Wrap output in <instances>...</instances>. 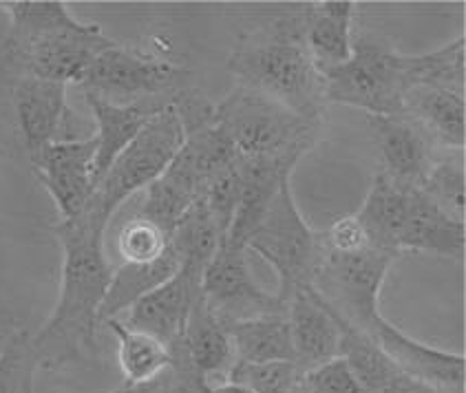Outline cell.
Segmentation results:
<instances>
[{"mask_svg": "<svg viewBox=\"0 0 466 393\" xmlns=\"http://www.w3.org/2000/svg\"><path fill=\"white\" fill-rule=\"evenodd\" d=\"M464 224L453 221L424 196L413 190L405 230L400 237V252H429L438 257L464 258Z\"/></svg>", "mask_w": 466, "mask_h": 393, "instance_id": "cell-22", "label": "cell"}, {"mask_svg": "<svg viewBox=\"0 0 466 393\" xmlns=\"http://www.w3.org/2000/svg\"><path fill=\"white\" fill-rule=\"evenodd\" d=\"M420 190L444 215L464 224V153L438 157Z\"/></svg>", "mask_w": 466, "mask_h": 393, "instance_id": "cell-28", "label": "cell"}, {"mask_svg": "<svg viewBox=\"0 0 466 393\" xmlns=\"http://www.w3.org/2000/svg\"><path fill=\"white\" fill-rule=\"evenodd\" d=\"M224 241V232L217 226L215 217L206 208L201 199H197L193 208L184 215L177 227L170 235V247L179 257V267L204 274L206 266L219 250Z\"/></svg>", "mask_w": 466, "mask_h": 393, "instance_id": "cell-26", "label": "cell"}, {"mask_svg": "<svg viewBox=\"0 0 466 393\" xmlns=\"http://www.w3.org/2000/svg\"><path fill=\"white\" fill-rule=\"evenodd\" d=\"M433 55H402L371 34L354 38L345 65L320 71L328 105H345L374 116H405V96L431 74Z\"/></svg>", "mask_w": 466, "mask_h": 393, "instance_id": "cell-4", "label": "cell"}, {"mask_svg": "<svg viewBox=\"0 0 466 393\" xmlns=\"http://www.w3.org/2000/svg\"><path fill=\"white\" fill-rule=\"evenodd\" d=\"M288 320L292 329L297 367L305 371L339 358L340 328L334 312L319 298L312 287L305 286L288 301Z\"/></svg>", "mask_w": 466, "mask_h": 393, "instance_id": "cell-19", "label": "cell"}, {"mask_svg": "<svg viewBox=\"0 0 466 393\" xmlns=\"http://www.w3.org/2000/svg\"><path fill=\"white\" fill-rule=\"evenodd\" d=\"M170 235L144 217H131L117 235L122 263H151L168 250Z\"/></svg>", "mask_w": 466, "mask_h": 393, "instance_id": "cell-30", "label": "cell"}, {"mask_svg": "<svg viewBox=\"0 0 466 393\" xmlns=\"http://www.w3.org/2000/svg\"><path fill=\"white\" fill-rule=\"evenodd\" d=\"M336 317V314H334ZM339 318V317H336ZM340 328V358L350 365L354 376L365 387L367 393H378L385 389L390 382L400 374L396 365L391 363L390 356L376 345L371 336L360 329L351 328L343 318H339Z\"/></svg>", "mask_w": 466, "mask_h": 393, "instance_id": "cell-27", "label": "cell"}, {"mask_svg": "<svg viewBox=\"0 0 466 393\" xmlns=\"http://www.w3.org/2000/svg\"><path fill=\"white\" fill-rule=\"evenodd\" d=\"M413 190L416 188L393 182L378 170L365 204L356 212L370 247L391 252L396 257L400 255V237L407 224Z\"/></svg>", "mask_w": 466, "mask_h": 393, "instance_id": "cell-20", "label": "cell"}, {"mask_svg": "<svg viewBox=\"0 0 466 393\" xmlns=\"http://www.w3.org/2000/svg\"><path fill=\"white\" fill-rule=\"evenodd\" d=\"M354 3H314L303 9L305 45L319 71L345 65L354 54Z\"/></svg>", "mask_w": 466, "mask_h": 393, "instance_id": "cell-21", "label": "cell"}, {"mask_svg": "<svg viewBox=\"0 0 466 393\" xmlns=\"http://www.w3.org/2000/svg\"><path fill=\"white\" fill-rule=\"evenodd\" d=\"M297 363H235L228 382H239L252 393H294L301 382Z\"/></svg>", "mask_w": 466, "mask_h": 393, "instance_id": "cell-31", "label": "cell"}, {"mask_svg": "<svg viewBox=\"0 0 466 393\" xmlns=\"http://www.w3.org/2000/svg\"><path fill=\"white\" fill-rule=\"evenodd\" d=\"M378 393H444V391H440V389H436V387L427 385V382L411 378V376L402 374V371H400V374H398L396 378H393L390 385L385 387V389L378 391Z\"/></svg>", "mask_w": 466, "mask_h": 393, "instance_id": "cell-35", "label": "cell"}, {"mask_svg": "<svg viewBox=\"0 0 466 393\" xmlns=\"http://www.w3.org/2000/svg\"><path fill=\"white\" fill-rule=\"evenodd\" d=\"M0 9L12 20L5 58L20 77L80 85L97 55L116 45L65 3H0Z\"/></svg>", "mask_w": 466, "mask_h": 393, "instance_id": "cell-3", "label": "cell"}, {"mask_svg": "<svg viewBox=\"0 0 466 393\" xmlns=\"http://www.w3.org/2000/svg\"><path fill=\"white\" fill-rule=\"evenodd\" d=\"M228 69L237 85L263 93L297 116L323 122V74L305 45L303 12L248 31L232 49Z\"/></svg>", "mask_w": 466, "mask_h": 393, "instance_id": "cell-2", "label": "cell"}, {"mask_svg": "<svg viewBox=\"0 0 466 393\" xmlns=\"http://www.w3.org/2000/svg\"><path fill=\"white\" fill-rule=\"evenodd\" d=\"M371 338L402 374L427 382L444 393H464V356L436 349L398 329L385 317L378 318Z\"/></svg>", "mask_w": 466, "mask_h": 393, "instance_id": "cell-14", "label": "cell"}, {"mask_svg": "<svg viewBox=\"0 0 466 393\" xmlns=\"http://www.w3.org/2000/svg\"><path fill=\"white\" fill-rule=\"evenodd\" d=\"M96 137L65 139L31 157L35 175L54 199L60 219H77L96 193Z\"/></svg>", "mask_w": 466, "mask_h": 393, "instance_id": "cell-11", "label": "cell"}, {"mask_svg": "<svg viewBox=\"0 0 466 393\" xmlns=\"http://www.w3.org/2000/svg\"><path fill=\"white\" fill-rule=\"evenodd\" d=\"M201 297L224 325L288 314V303L255 281L248 247L230 241H221L217 255L201 274Z\"/></svg>", "mask_w": 466, "mask_h": 393, "instance_id": "cell-9", "label": "cell"}, {"mask_svg": "<svg viewBox=\"0 0 466 393\" xmlns=\"http://www.w3.org/2000/svg\"><path fill=\"white\" fill-rule=\"evenodd\" d=\"M181 146H184V126L177 111L168 105L117 155L113 166L97 184L86 212L108 226L124 201L131 199L139 190H147L162 177L166 168L177 157Z\"/></svg>", "mask_w": 466, "mask_h": 393, "instance_id": "cell-6", "label": "cell"}, {"mask_svg": "<svg viewBox=\"0 0 466 393\" xmlns=\"http://www.w3.org/2000/svg\"><path fill=\"white\" fill-rule=\"evenodd\" d=\"M215 120L239 157L297 164L319 142L323 122L297 116L272 97L237 85L219 105Z\"/></svg>", "mask_w": 466, "mask_h": 393, "instance_id": "cell-5", "label": "cell"}, {"mask_svg": "<svg viewBox=\"0 0 466 393\" xmlns=\"http://www.w3.org/2000/svg\"><path fill=\"white\" fill-rule=\"evenodd\" d=\"M371 126L380 151V173L402 186L420 188L438 162L436 144L407 116H374Z\"/></svg>", "mask_w": 466, "mask_h": 393, "instance_id": "cell-16", "label": "cell"}, {"mask_svg": "<svg viewBox=\"0 0 466 393\" xmlns=\"http://www.w3.org/2000/svg\"><path fill=\"white\" fill-rule=\"evenodd\" d=\"M301 380L314 393H367L340 356L305 371Z\"/></svg>", "mask_w": 466, "mask_h": 393, "instance_id": "cell-33", "label": "cell"}, {"mask_svg": "<svg viewBox=\"0 0 466 393\" xmlns=\"http://www.w3.org/2000/svg\"><path fill=\"white\" fill-rule=\"evenodd\" d=\"M85 100L89 105L93 117L97 122L96 137V168H93V179L97 184L113 166L124 148L139 136L144 126L170 105V97H147V100L128 102V105H117V102L106 100V97L96 96V93H85Z\"/></svg>", "mask_w": 466, "mask_h": 393, "instance_id": "cell-18", "label": "cell"}, {"mask_svg": "<svg viewBox=\"0 0 466 393\" xmlns=\"http://www.w3.org/2000/svg\"><path fill=\"white\" fill-rule=\"evenodd\" d=\"M237 363H297L292 329L286 317H263L226 325Z\"/></svg>", "mask_w": 466, "mask_h": 393, "instance_id": "cell-23", "label": "cell"}, {"mask_svg": "<svg viewBox=\"0 0 466 393\" xmlns=\"http://www.w3.org/2000/svg\"><path fill=\"white\" fill-rule=\"evenodd\" d=\"M396 255L376 247H365L360 252H331L323 246L309 287L336 317L370 336L382 317L378 305L382 283Z\"/></svg>", "mask_w": 466, "mask_h": 393, "instance_id": "cell-7", "label": "cell"}, {"mask_svg": "<svg viewBox=\"0 0 466 393\" xmlns=\"http://www.w3.org/2000/svg\"><path fill=\"white\" fill-rule=\"evenodd\" d=\"M201 292V274L179 267L177 274L155 287L153 292L144 294L137 303L127 309V328L137 332L151 334L153 338L162 340L170 354L177 360L181 340H184L186 323H188L190 309L195 298Z\"/></svg>", "mask_w": 466, "mask_h": 393, "instance_id": "cell-12", "label": "cell"}, {"mask_svg": "<svg viewBox=\"0 0 466 393\" xmlns=\"http://www.w3.org/2000/svg\"><path fill=\"white\" fill-rule=\"evenodd\" d=\"M246 247L274 267L279 277L277 294L286 303L297 289L309 286L323 250V239L320 232H314L299 212L289 177L279 186L261 224L248 237Z\"/></svg>", "mask_w": 466, "mask_h": 393, "instance_id": "cell-8", "label": "cell"}, {"mask_svg": "<svg viewBox=\"0 0 466 393\" xmlns=\"http://www.w3.org/2000/svg\"><path fill=\"white\" fill-rule=\"evenodd\" d=\"M106 226L91 212L60 219L54 235L62 247L60 297L45 328L31 338L40 367L58 369L91 348L113 267L105 255Z\"/></svg>", "mask_w": 466, "mask_h": 393, "instance_id": "cell-1", "label": "cell"}, {"mask_svg": "<svg viewBox=\"0 0 466 393\" xmlns=\"http://www.w3.org/2000/svg\"><path fill=\"white\" fill-rule=\"evenodd\" d=\"M206 393H252L248 387L239 385V382H224V385L215 387V389L206 391Z\"/></svg>", "mask_w": 466, "mask_h": 393, "instance_id": "cell-36", "label": "cell"}, {"mask_svg": "<svg viewBox=\"0 0 466 393\" xmlns=\"http://www.w3.org/2000/svg\"><path fill=\"white\" fill-rule=\"evenodd\" d=\"M179 270V257L173 247L151 263H122L117 270H113L111 286H108L106 298L100 309V323L108 318H117L127 312L133 303H137L144 294L153 292L162 283L168 281Z\"/></svg>", "mask_w": 466, "mask_h": 393, "instance_id": "cell-24", "label": "cell"}, {"mask_svg": "<svg viewBox=\"0 0 466 393\" xmlns=\"http://www.w3.org/2000/svg\"><path fill=\"white\" fill-rule=\"evenodd\" d=\"M241 196V170H239V157L230 164V166L217 170L206 179L204 188H201L199 199L204 201L206 208L215 217L217 226L224 232V239L228 235V227L232 224L235 217L237 204Z\"/></svg>", "mask_w": 466, "mask_h": 393, "instance_id": "cell-32", "label": "cell"}, {"mask_svg": "<svg viewBox=\"0 0 466 393\" xmlns=\"http://www.w3.org/2000/svg\"><path fill=\"white\" fill-rule=\"evenodd\" d=\"M14 106L23 142L31 157L56 142H65L69 126L66 85L38 77H20L14 89Z\"/></svg>", "mask_w": 466, "mask_h": 393, "instance_id": "cell-17", "label": "cell"}, {"mask_svg": "<svg viewBox=\"0 0 466 393\" xmlns=\"http://www.w3.org/2000/svg\"><path fill=\"white\" fill-rule=\"evenodd\" d=\"M405 116L440 148L464 153V80L433 77L413 85L405 96Z\"/></svg>", "mask_w": 466, "mask_h": 393, "instance_id": "cell-15", "label": "cell"}, {"mask_svg": "<svg viewBox=\"0 0 466 393\" xmlns=\"http://www.w3.org/2000/svg\"><path fill=\"white\" fill-rule=\"evenodd\" d=\"M40 360L31 336L15 332L0 349V393H34Z\"/></svg>", "mask_w": 466, "mask_h": 393, "instance_id": "cell-29", "label": "cell"}, {"mask_svg": "<svg viewBox=\"0 0 466 393\" xmlns=\"http://www.w3.org/2000/svg\"><path fill=\"white\" fill-rule=\"evenodd\" d=\"M102 325H106L120 343V365L127 385L151 382L175 367V356L170 354V349L151 334L127 328L117 318H108Z\"/></svg>", "mask_w": 466, "mask_h": 393, "instance_id": "cell-25", "label": "cell"}, {"mask_svg": "<svg viewBox=\"0 0 466 393\" xmlns=\"http://www.w3.org/2000/svg\"><path fill=\"white\" fill-rule=\"evenodd\" d=\"M320 237H323V246L331 252H360L370 247L365 230L356 215H345L336 219L328 230L320 232Z\"/></svg>", "mask_w": 466, "mask_h": 393, "instance_id": "cell-34", "label": "cell"}, {"mask_svg": "<svg viewBox=\"0 0 466 393\" xmlns=\"http://www.w3.org/2000/svg\"><path fill=\"white\" fill-rule=\"evenodd\" d=\"M235 363V348H232L230 336L226 332V325L215 318V314L210 312L199 292L193 309H190L175 365L188 371L201 393H206L228 382Z\"/></svg>", "mask_w": 466, "mask_h": 393, "instance_id": "cell-13", "label": "cell"}, {"mask_svg": "<svg viewBox=\"0 0 466 393\" xmlns=\"http://www.w3.org/2000/svg\"><path fill=\"white\" fill-rule=\"evenodd\" d=\"M179 77L181 69L173 62L144 55L116 43L97 55L80 85L85 93L128 105L147 97H173Z\"/></svg>", "mask_w": 466, "mask_h": 393, "instance_id": "cell-10", "label": "cell"}]
</instances>
